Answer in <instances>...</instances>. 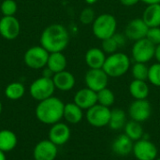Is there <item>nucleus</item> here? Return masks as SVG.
I'll use <instances>...</instances> for the list:
<instances>
[{
    "mask_svg": "<svg viewBox=\"0 0 160 160\" xmlns=\"http://www.w3.org/2000/svg\"><path fill=\"white\" fill-rule=\"evenodd\" d=\"M39 42L40 46L49 52H63L68 45L69 34L64 25L60 23H52L42 31Z\"/></svg>",
    "mask_w": 160,
    "mask_h": 160,
    "instance_id": "nucleus-1",
    "label": "nucleus"
},
{
    "mask_svg": "<svg viewBox=\"0 0 160 160\" xmlns=\"http://www.w3.org/2000/svg\"><path fill=\"white\" fill-rule=\"evenodd\" d=\"M65 103L56 97H51L39 101L36 107L38 120L45 125H53L61 121L64 114Z\"/></svg>",
    "mask_w": 160,
    "mask_h": 160,
    "instance_id": "nucleus-2",
    "label": "nucleus"
},
{
    "mask_svg": "<svg viewBox=\"0 0 160 160\" xmlns=\"http://www.w3.org/2000/svg\"><path fill=\"white\" fill-rule=\"evenodd\" d=\"M102 68L110 78L122 77L130 68V58L124 52H116L107 55Z\"/></svg>",
    "mask_w": 160,
    "mask_h": 160,
    "instance_id": "nucleus-3",
    "label": "nucleus"
},
{
    "mask_svg": "<svg viewBox=\"0 0 160 160\" xmlns=\"http://www.w3.org/2000/svg\"><path fill=\"white\" fill-rule=\"evenodd\" d=\"M117 29V21L112 14L102 13L97 16L92 23V30L94 36L100 40L112 38Z\"/></svg>",
    "mask_w": 160,
    "mask_h": 160,
    "instance_id": "nucleus-4",
    "label": "nucleus"
},
{
    "mask_svg": "<svg viewBox=\"0 0 160 160\" xmlns=\"http://www.w3.org/2000/svg\"><path fill=\"white\" fill-rule=\"evenodd\" d=\"M55 91V86L52 78L40 77L35 80L29 88L31 97L37 101H42L53 96Z\"/></svg>",
    "mask_w": 160,
    "mask_h": 160,
    "instance_id": "nucleus-5",
    "label": "nucleus"
},
{
    "mask_svg": "<svg viewBox=\"0 0 160 160\" xmlns=\"http://www.w3.org/2000/svg\"><path fill=\"white\" fill-rule=\"evenodd\" d=\"M50 52L42 46H33L29 48L23 56L24 64L32 69H42L47 66Z\"/></svg>",
    "mask_w": 160,
    "mask_h": 160,
    "instance_id": "nucleus-6",
    "label": "nucleus"
},
{
    "mask_svg": "<svg viewBox=\"0 0 160 160\" xmlns=\"http://www.w3.org/2000/svg\"><path fill=\"white\" fill-rule=\"evenodd\" d=\"M156 46L146 38L134 42L131 49V55L134 62L148 63L155 58Z\"/></svg>",
    "mask_w": 160,
    "mask_h": 160,
    "instance_id": "nucleus-7",
    "label": "nucleus"
},
{
    "mask_svg": "<svg viewBox=\"0 0 160 160\" xmlns=\"http://www.w3.org/2000/svg\"><path fill=\"white\" fill-rule=\"evenodd\" d=\"M86 120L89 125L95 128H104L109 126L111 110L100 104H96L86 111Z\"/></svg>",
    "mask_w": 160,
    "mask_h": 160,
    "instance_id": "nucleus-8",
    "label": "nucleus"
},
{
    "mask_svg": "<svg viewBox=\"0 0 160 160\" xmlns=\"http://www.w3.org/2000/svg\"><path fill=\"white\" fill-rule=\"evenodd\" d=\"M109 78L110 77L103 70V68H89V70L85 73L84 82L86 87L98 93L108 87Z\"/></svg>",
    "mask_w": 160,
    "mask_h": 160,
    "instance_id": "nucleus-9",
    "label": "nucleus"
},
{
    "mask_svg": "<svg viewBox=\"0 0 160 160\" xmlns=\"http://www.w3.org/2000/svg\"><path fill=\"white\" fill-rule=\"evenodd\" d=\"M132 153L138 160H155L158 158V148L156 144L145 138L134 142Z\"/></svg>",
    "mask_w": 160,
    "mask_h": 160,
    "instance_id": "nucleus-10",
    "label": "nucleus"
},
{
    "mask_svg": "<svg viewBox=\"0 0 160 160\" xmlns=\"http://www.w3.org/2000/svg\"><path fill=\"white\" fill-rule=\"evenodd\" d=\"M131 120L142 123L147 121L152 114V106L147 99H135L128 108Z\"/></svg>",
    "mask_w": 160,
    "mask_h": 160,
    "instance_id": "nucleus-11",
    "label": "nucleus"
},
{
    "mask_svg": "<svg viewBox=\"0 0 160 160\" xmlns=\"http://www.w3.org/2000/svg\"><path fill=\"white\" fill-rule=\"evenodd\" d=\"M21 32V24L15 16H3L0 19V35L7 40L15 39Z\"/></svg>",
    "mask_w": 160,
    "mask_h": 160,
    "instance_id": "nucleus-12",
    "label": "nucleus"
},
{
    "mask_svg": "<svg viewBox=\"0 0 160 160\" xmlns=\"http://www.w3.org/2000/svg\"><path fill=\"white\" fill-rule=\"evenodd\" d=\"M58 154V146L49 139L38 142L33 150L34 160H54Z\"/></svg>",
    "mask_w": 160,
    "mask_h": 160,
    "instance_id": "nucleus-13",
    "label": "nucleus"
},
{
    "mask_svg": "<svg viewBox=\"0 0 160 160\" xmlns=\"http://www.w3.org/2000/svg\"><path fill=\"white\" fill-rule=\"evenodd\" d=\"M149 27L142 18H136L128 22L125 28V36L127 38L134 42L146 38Z\"/></svg>",
    "mask_w": 160,
    "mask_h": 160,
    "instance_id": "nucleus-14",
    "label": "nucleus"
},
{
    "mask_svg": "<svg viewBox=\"0 0 160 160\" xmlns=\"http://www.w3.org/2000/svg\"><path fill=\"white\" fill-rule=\"evenodd\" d=\"M70 135H71V132H70L69 127L65 123L58 122L56 124L52 125L49 130L48 139L52 142H53L55 145L61 146L69 141Z\"/></svg>",
    "mask_w": 160,
    "mask_h": 160,
    "instance_id": "nucleus-15",
    "label": "nucleus"
},
{
    "mask_svg": "<svg viewBox=\"0 0 160 160\" xmlns=\"http://www.w3.org/2000/svg\"><path fill=\"white\" fill-rule=\"evenodd\" d=\"M82 110H88L94 105L98 104V94L88 87H84L76 92L74 101Z\"/></svg>",
    "mask_w": 160,
    "mask_h": 160,
    "instance_id": "nucleus-16",
    "label": "nucleus"
},
{
    "mask_svg": "<svg viewBox=\"0 0 160 160\" xmlns=\"http://www.w3.org/2000/svg\"><path fill=\"white\" fill-rule=\"evenodd\" d=\"M133 145L134 142L124 133L117 136L112 142V150L113 154L118 157H128L130 153H132Z\"/></svg>",
    "mask_w": 160,
    "mask_h": 160,
    "instance_id": "nucleus-17",
    "label": "nucleus"
},
{
    "mask_svg": "<svg viewBox=\"0 0 160 160\" xmlns=\"http://www.w3.org/2000/svg\"><path fill=\"white\" fill-rule=\"evenodd\" d=\"M52 81L55 89L63 92L70 91L71 89H73L76 82L74 75L68 70H63L61 72L55 73L52 77Z\"/></svg>",
    "mask_w": 160,
    "mask_h": 160,
    "instance_id": "nucleus-18",
    "label": "nucleus"
},
{
    "mask_svg": "<svg viewBox=\"0 0 160 160\" xmlns=\"http://www.w3.org/2000/svg\"><path fill=\"white\" fill-rule=\"evenodd\" d=\"M106 53L101 48H91L84 55V60L89 68H102L106 60Z\"/></svg>",
    "mask_w": 160,
    "mask_h": 160,
    "instance_id": "nucleus-19",
    "label": "nucleus"
},
{
    "mask_svg": "<svg viewBox=\"0 0 160 160\" xmlns=\"http://www.w3.org/2000/svg\"><path fill=\"white\" fill-rule=\"evenodd\" d=\"M83 110L80 108L74 102L65 104L63 118L68 123L72 125L79 124L83 118Z\"/></svg>",
    "mask_w": 160,
    "mask_h": 160,
    "instance_id": "nucleus-20",
    "label": "nucleus"
},
{
    "mask_svg": "<svg viewBox=\"0 0 160 160\" xmlns=\"http://www.w3.org/2000/svg\"><path fill=\"white\" fill-rule=\"evenodd\" d=\"M142 19L148 27L160 26V4L148 5L143 10Z\"/></svg>",
    "mask_w": 160,
    "mask_h": 160,
    "instance_id": "nucleus-21",
    "label": "nucleus"
},
{
    "mask_svg": "<svg viewBox=\"0 0 160 160\" xmlns=\"http://www.w3.org/2000/svg\"><path fill=\"white\" fill-rule=\"evenodd\" d=\"M67 65H68L67 57L62 52H50L46 67L50 68L54 74L66 70Z\"/></svg>",
    "mask_w": 160,
    "mask_h": 160,
    "instance_id": "nucleus-22",
    "label": "nucleus"
},
{
    "mask_svg": "<svg viewBox=\"0 0 160 160\" xmlns=\"http://www.w3.org/2000/svg\"><path fill=\"white\" fill-rule=\"evenodd\" d=\"M129 93L134 99H147L150 89L146 81L133 80L129 84Z\"/></svg>",
    "mask_w": 160,
    "mask_h": 160,
    "instance_id": "nucleus-23",
    "label": "nucleus"
},
{
    "mask_svg": "<svg viewBox=\"0 0 160 160\" xmlns=\"http://www.w3.org/2000/svg\"><path fill=\"white\" fill-rule=\"evenodd\" d=\"M18 142L16 134L9 129L0 130V150L4 153L12 151Z\"/></svg>",
    "mask_w": 160,
    "mask_h": 160,
    "instance_id": "nucleus-24",
    "label": "nucleus"
},
{
    "mask_svg": "<svg viewBox=\"0 0 160 160\" xmlns=\"http://www.w3.org/2000/svg\"><path fill=\"white\" fill-rule=\"evenodd\" d=\"M127 113L120 108L111 110V118L109 127L112 130H121L127 124Z\"/></svg>",
    "mask_w": 160,
    "mask_h": 160,
    "instance_id": "nucleus-25",
    "label": "nucleus"
},
{
    "mask_svg": "<svg viewBox=\"0 0 160 160\" xmlns=\"http://www.w3.org/2000/svg\"><path fill=\"white\" fill-rule=\"evenodd\" d=\"M124 129H125V134L129 139H131L134 142L144 137L143 128L140 122L130 120V121L127 122Z\"/></svg>",
    "mask_w": 160,
    "mask_h": 160,
    "instance_id": "nucleus-26",
    "label": "nucleus"
},
{
    "mask_svg": "<svg viewBox=\"0 0 160 160\" xmlns=\"http://www.w3.org/2000/svg\"><path fill=\"white\" fill-rule=\"evenodd\" d=\"M25 94V87L20 82H13L7 85L5 89V96L10 100H18Z\"/></svg>",
    "mask_w": 160,
    "mask_h": 160,
    "instance_id": "nucleus-27",
    "label": "nucleus"
},
{
    "mask_svg": "<svg viewBox=\"0 0 160 160\" xmlns=\"http://www.w3.org/2000/svg\"><path fill=\"white\" fill-rule=\"evenodd\" d=\"M98 94V103L110 108L111 106L113 105L114 101H115V96L114 93L109 89L108 87L100 90L99 92L97 93Z\"/></svg>",
    "mask_w": 160,
    "mask_h": 160,
    "instance_id": "nucleus-28",
    "label": "nucleus"
},
{
    "mask_svg": "<svg viewBox=\"0 0 160 160\" xmlns=\"http://www.w3.org/2000/svg\"><path fill=\"white\" fill-rule=\"evenodd\" d=\"M148 70H149V67L145 63L135 62L134 65L131 67V74L134 80L147 81Z\"/></svg>",
    "mask_w": 160,
    "mask_h": 160,
    "instance_id": "nucleus-29",
    "label": "nucleus"
},
{
    "mask_svg": "<svg viewBox=\"0 0 160 160\" xmlns=\"http://www.w3.org/2000/svg\"><path fill=\"white\" fill-rule=\"evenodd\" d=\"M147 81L154 86L160 87V63L157 62L149 67Z\"/></svg>",
    "mask_w": 160,
    "mask_h": 160,
    "instance_id": "nucleus-30",
    "label": "nucleus"
},
{
    "mask_svg": "<svg viewBox=\"0 0 160 160\" xmlns=\"http://www.w3.org/2000/svg\"><path fill=\"white\" fill-rule=\"evenodd\" d=\"M97 16H96V12L95 10L90 8V7H87V8H84L81 13H80V16H79V19H80V22L84 24V25H89V24H92L94 22V21L96 20Z\"/></svg>",
    "mask_w": 160,
    "mask_h": 160,
    "instance_id": "nucleus-31",
    "label": "nucleus"
},
{
    "mask_svg": "<svg viewBox=\"0 0 160 160\" xmlns=\"http://www.w3.org/2000/svg\"><path fill=\"white\" fill-rule=\"evenodd\" d=\"M17 9L18 6L14 0H4L0 6V10L3 16H14Z\"/></svg>",
    "mask_w": 160,
    "mask_h": 160,
    "instance_id": "nucleus-32",
    "label": "nucleus"
},
{
    "mask_svg": "<svg viewBox=\"0 0 160 160\" xmlns=\"http://www.w3.org/2000/svg\"><path fill=\"white\" fill-rule=\"evenodd\" d=\"M101 41H102L101 49L108 55L116 52L119 49V46H118L117 42L115 41V39L113 38V36L110 38H107V39H104Z\"/></svg>",
    "mask_w": 160,
    "mask_h": 160,
    "instance_id": "nucleus-33",
    "label": "nucleus"
},
{
    "mask_svg": "<svg viewBox=\"0 0 160 160\" xmlns=\"http://www.w3.org/2000/svg\"><path fill=\"white\" fill-rule=\"evenodd\" d=\"M146 38L152 42L155 46L160 44V26L159 27H149Z\"/></svg>",
    "mask_w": 160,
    "mask_h": 160,
    "instance_id": "nucleus-34",
    "label": "nucleus"
},
{
    "mask_svg": "<svg viewBox=\"0 0 160 160\" xmlns=\"http://www.w3.org/2000/svg\"><path fill=\"white\" fill-rule=\"evenodd\" d=\"M113 38H114V39H115V41L117 42V44H118L119 48H121V47L125 46V45H126V43H127V37H126L125 35H123V34L115 33V34L113 35Z\"/></svg>",
    "mask_w": 160,
    "mask_h": 160,
    "instance_id": "nucleus-35",
    "label": "nucleus"
},
{
    "mask_svg": "<svg viewBox=\"0 0 160 160\" xmlns=\"http://www.w3.org/2000/svg\"><path fill=\"white\" fill-rule=\"evenodd\" d=\"M121 5L125 6V7H133L135 5H137L141 0H119Z\"/></svg>",
    "mask_w": 160,
    "mask_h": 160,
    "instance_id": "nucleus-36",
    "label": "nucleus"
},
{
    "mask_svg": "<svg viewBox=\"0 0 160 160\" xmlns=\"http://www.w3.org/2000/svg\"><path fill=\"white\" fill-rule=\"evenodd\" d=\"M54 75V73L50 69L48 68L47 67L43 68V71H42V76L43 77H46V78H52Z\"/></svg>",
    "mask_w": 160,
    "mask_h": 160,
    "instance_id": "nucleus-37",
    "label": "nucleus"
},
{
    "mask_svg": "<svg viewBox=\"0 0 160 160\" xmlns=\"http://www.w3.org/2000/svg\"><path fill=\"white\" fill-rule=\"evenodd\" d=\"M155 58L157 59V61L160 63V44L156 46V50H155Z\"/></svg>",
    "mask_w": 160,
    "mask_h": 160,
    "instance_id": "nucleus-38",
    "label": "nucleus"
},
{
    "mask_svg": "<svg viewBox=\"0 0 160 160\" xmlns=\"http://www.w3.org/2000/svg\"><path fill=\"white\" fill-rule=\"evenodd\" d=\"M141 2L148 5H155V4H160V0H141Z\"/></svg>",
    "mask_w": 160,
    "mask_h": 160,
    "instance_id": "nucleus-39",
    "label": "nucleus"
},
{
    "mask_svg": "<svg viewBox=\"0 0 160 160\" xmlns=\"http://www.w3.org/2000/svg\"><path fill=\"white\" fill-rule=\"evenodd\" d=\"M98 0H84V2L88 5V6H92V5H95Z\"/></svg>",
    "mask_w": 160,
    "mask_h": 160,
    "instance_id": "nucleus-40",
    "label": "nucleus"
},
{
    "mask_svg": "<svg viewBox=\"0 0 160 160\" xmlns=\"http://www.w3.org/2000/svg\"><path fill=\"white\" fill-rule=\"evenodd\" d=\"M0 160H7V157H6V153L2 152L0 150Z\"/></svg>",
    "mask_w": 160,
    "mask_h": 160,
    "instance_id": "nucleus-41",
    "label": "nucleus"
},
{
    "mask_svg": "<svg viewBox=\"0 0 160 160\" xmlns=\"http://www.w3.org/2000/svg\"><path fill=\"white\" fill-rule=\"evenodd\" d=\"M1 112H2V103L0 101V114H1Z\"/></svg>",
    "mask_w": 160,
    "mask_h": 160,
    "instance_id": "nucleus-42",
    "label": "nucleus"
},
{
    "mask_svg": "<svg viewBox=\"0 0 160 160\" xmlns=\"http://www.w3.org/2000/svg\"><path fill=\"white\" fill-rule=\"evenodd\" d=\"M155 160H160V158H156Z\"/></svg>",
    "mask_w": 160,
    "mask_h": 160,
    "instance_id": "nucleus-43",
    "label": "nucleus"
},
{
    "mask_svg": "<svg viewBox=\"0 0 160 160\" xmlns=\"http://www.w3.org/2000/svg\"><path fill=\"white\" fill-rule=\"evenodd\" d=\"M26 160H27V159H26Z\"/></svg>",
    "mask_w": 160,
    "mask_h": 160,
    "instance_id": "nucleus-44",
    "label": "nucleus"
}]
</instances>
